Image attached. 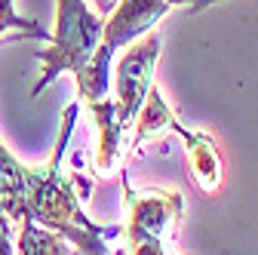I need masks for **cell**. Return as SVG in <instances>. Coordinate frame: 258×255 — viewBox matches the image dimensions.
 <instances>
[{
  "label": "cell",
  "mask_w": 258,
  "mask_h": 255,
  "mask_svg": "<svg viewBox=\"0 0 258 255\" xmlns=\"http://www.w3.org/2000/svg\"><path fill=\"white\" fill-rule=\"evenodd\" d=\"M187 172L190 181L197 184V190L203 194H218L221 184H224V160H221V151L218 142L209 133H187Z\"/></svg>",
  "instance_id": "obj_6"
},
{
  "label": "cell",
  "mask_w": 258,
  "mask_h": 255,
  "mask_svg": "<svg viewBox=\"0 0 258 255\" xmlns=\"http://www.w3.org/2000/svg\"><path fill=\"white\" fill-rule=\"evenodd\" d=\"M169 4H172V7H178V4H184V7H187V4H190V0H169Z\"/></svg>",
  "instance_id": "obj_14"
},
{
  "label": "cell",
  "mask_w": 258,
  "mask_h": 255,
  "mask_svg": "<svg viewBox=\"0 0 258 255\" xmlns=\"http://www.w3.org/2000/svg\"><path fill=\"white\" fill-rule=\"evenodd\" d=\"M160 46H163V37L151 28L148 34H142V40H133V49H129L117 65L111 105H114V120L123 133L136 123L148 92L154 86V65H157Z\"/></svg>",
  "instance_id": "obj_5"
},
{
  "label": "cell",
  "mask_w": 258,
  "mask_h": 255,
  "mask_svg": "<svg viewBox=\"0 0 258 255\" xmlns=\"http://www.w3.org/2000/svg\"><path fill=\"white\" fill-rule=\"evenodd\" d=\"M7 31H16V34L22 37H34V40H52V34L37 25V22H31V19H22L13 7V0H0V34H7Z\"/></svg>",
  "instance_id": "obj_10"
},
{
  "label": "cell",
  "mask_w": 258,
  "mask_h": 255,
  "mask_svg": "<svg viewBox=\"0 0 258 255\" xmlns=\"http://www.w3.org/2000/svg\"><path fill=\"white\" fill-rule=\"evenodd\" d=\"M22 231H19V246H16V255H80L74 252L71 246H64V240L40 225H34L31 218H22L19 221Z\"/></svg>",
  "instance_id": "obj_9"
},
{
  "label": "cell",
  "mask_w": 258,
  "mask_h": 255,
  "mask_svg": "<svg viewBox=\"0 0 258 255\" xmlns=\"http://www.w3.org/2000/svg\"><path fill=\"white\" fill-rule=\"evenodd\" d=\"M172 10L169 0H117L114 10L105 16V31H102V40L99 49L92 52L86 74L77 80V95L80 102L92 105V102H102L108 89H111V61L114 52L126 43L139 40L142 34L163 19Z\"/></svg>",
  "instance_id": "obj_3"
},
{
  "label": "cell",
  "mask_w": 258,
  "mask_h": 255,
  "mask_svg": "<svg viewBox=\"0 0 258 255\" xmlns=\"http://www.w3.org/2000/svg\"><path fill=\"white\" fill-rule=\"evenodd\" d=\"M114 4H117V0H92V7H95V13H99L102 19L114 10Z\"/></svg>",
  "instance_id": "obj_13"
},
{
  "label": "cell",
  "mask_w": 258,
  "mask_h": 255,
  "mask_svg": "<svg viewBox=\"0 0 258 255\" xmlns=\"http://www.w3.org/2000/svg\"><path fill=\"white\" fill-rule=\"evenodd\" d=\"M163 133H178L181 139L187 136V130L175 120V114L169 111L163 92H160L157 86H151L148 99H145V105H142V111H139V130H136L133 142H129V148H139L142 142H148V139H154V136H163Z\"/></svg>",
  "instance_id": "obj_7"
},
{
  "label": "cell",
  "mask_w": 258,
  "mask_h": 255,
  "mask_svg": "<svg viewBox=\"0 0 258 255\" xmlns=\"http://www.w3.org/2000/svg\"><path fill=\"white\" fill-rule=\"evenodd\" d=\"M126 194V255H172L175 231L181 221L178 190H133L129 175H120Z\"/></svg>",
  "instance_id": "obj_4"
},
{
  "label": "cell",
  "mask_w": 258,
  "mask_h": 255,
  "mask_svg": "<svg viewBox=\"0 0 258 255\" xmlns=\"http://www.w3.org/2000/svg\"><path fill=\"white\" fill-rule=\"evenodd\" d=\"M80 105H68L61 117V133L46 169H31L0 145V212L10 221L31 218L34 225L58 234L83 255H126L123 225H95L83 212L77 184H89L80 172L64 175L61 157L71 142Z\"/></svg>",
  "instance_id": "obj_1"
},
{
  "label": "cell",
  "mask_w": 258,
  "mask_h": 255,
  "mask_svg": "<svg viewBox=\"0 0 258 255\" xmlns=\"http://www.w3.org/2000/svg\"><path fill=\"white\" fill-rule=\"evenodd\" d=\"M89 111L99 120V130H102V145H99V157H95V169L99 172H111L120 157H123V130L114 120V105L111 102H92Z\"/></svg>",
  "instance_id": "obj_8"
},
{
  "label": "cell",
  "mask_w": 258,
  "mask_h": 255,
  "mask_svg": "<svg viewBox=\"0 0 258 255\" xmlns=\"http://www.w3.org/2000/svg\"><path fill=\"white\" fill-rule=\"evenodd\" d=\"M0 255H16L13 240H10V218L4 212H0Z\"/></svg>",
  "instance_id": "obj_11"
},
{
  "label": "cell",
  "mask_w": 258,
  "mask_h": 255,
  "mask_svg": "<svg viewBox=\"0 0 258 255\" xmlns=\"http://www.w3.org/2000/svg\"><path fill=\"white\" fill-rule=\"evenodd\" d=\"M212 4H218V0H190V4H187V13L197 16V13H203L206 7H212Z\"/></svg>",
  "instance_id": "obj_12"
},
{
  "label": "cell",
  "mask_w": 258,
  "mask_h": 255,
  "mask_svg": "<svg viewBox=\"0 0 258 255\" xmlns=\"http://www.w3.org/2000/svg\"><path fill=\"white\" fill-rule=\"evenodd\" d=\"M55 34L52 46L37 52L40 61V80L34 83L31 95H37L58 77V74H74L77 80L86 74V65L92 52L99 49L105 19L86 7V0H55Z\"/></svg>",
  "instance_id": "obj_2"
}]
</instances>
